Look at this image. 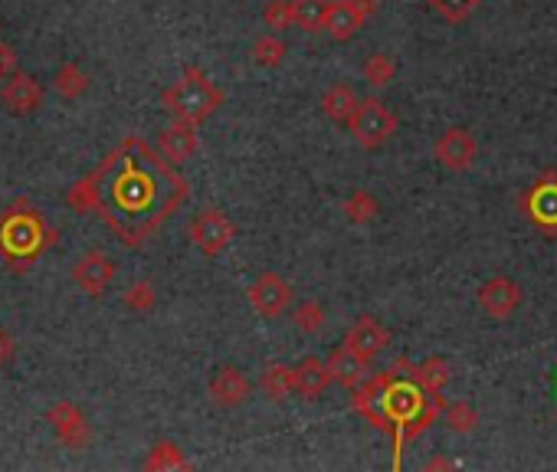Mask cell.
<instances>
[{
    "mask_svg": "<svg viewBox=\"0 0 557 472\" xmlns=\"http://www.w3.org/2000/svg\"><path fill=\"white\" fill-rule=\"evenodd\" d=\"M43 102V86L27 73H14L0 89V105L10 115H33Z\"/></svg>",
    "mask_w": 557,
    "mask_h": 472,
    "instance_id": "obj_12",
    "label": "cell"
},
{
    "mask_svg": "<svg viewBox=\"0 0 557 472\" xmlns=\"http://www.w3.org/2000/svg\"><path fill=\"white\" fill-rule=\"evenodd\" d=\"M207 391L213 397V404L233 410V407H240V404H246V400H250L253 384L246 381V374L240 368H230V364H227V368H220L217 374L210 377Z\"/></svg>",
    "mask_w": 557,
    "mask_h": 472,
    "instance_id": "obj_14",
    "label": "cell"
},
{
    "mask_svg": "<svg viewBox=\"0 0 557 472\" xmlns=\"http://www.w3.org/2000/svg\"><path fill=\"white\" fill-rule=\"evenodd\" d=\"M236 227L233 220L217 207H207L191 220V240L204 256H220L233 243Z\"/></svg>",
    "mask_w": 557,
    "mask_h": 472,
    "instance_id": "obj_5",
    "label": "cell"
},
{
    "mask_svg": "<svg viewBox=\"0 0 557 472\" xmlns=\"http://www.w3.org/2000/svg\"><path fill=\"white\" fill-rule=\"evenodd\" d=\"M105 223L125 243H141L187 197V184L141 138L122 141L92 174Z\"/></svg>",
    "mask_w": 557,
    "mask_h": 472,
    "instance_id": "obj_1",
    "label": "cell"
},
{
    "mask_svg": "<svg viewBox=\"0 0 557 472\" xmlns=\"http://www.w3.org/2000/svg\"><path fill=\"white\" fill-rule=\"evenodd\" d=\"M125 305L135 312H151L154 309V286L151 282H135L132 289L125 292Z\"/></svg>",
    "mask_w": 557,
    "mask_h": 472,
    "instance_id": "obj_32",
    "label": "cell"
},
{
    "mask_svg": "<svg viewBox=\"0 0 557 472\" xmlns=\"http://www.w3.org/2000/svg\"><path fill=\"white\" fill-rule=\"evenodd\" d=\"M345 345L358 351L361 358L374 361V358H381V354L390 348V332H387L384 322H377V318H371V315H361L358 322L348 328Z\"/></svg>",
    "mask_w": 557,
    "mask_h": 472,
    "instance_id": "obj_13",
    "label": "cell"
},
{
    "mask_svg": "<svg viewBox=\"0 0 557 472\" xmlns=\"http://www.w3.org/2000/svg\"><path fill=\"white\" fill-rule=\"evenodd\" d=\"M551 394H554V400H557V368L551 371Z\"/></svg>",
    "mask_w": 557,
    "mask_h": 472,
    "instance_id": "obj_36",
    "label": "cell"
},
{
    "mask_svg": "<svg viewBox=\"0 0 557 472\" xmlns=\"http://www.w3.org/2000/svg\"><path fill=\"white\" fill-rule=\"evenodd\" d=\"M354 4H358V10H361V14H364L367 20H371V17L377 14V0H354Z\"/></svg>",
    "mask_w": 557,
    "mask_h": 472,
    "instance_id": "obj_35",
    "label": "cell"
},
{
    "mask_svg": "<svg viewBox=\"0 0 557 472\" xmlns=\"http://www.w3.org/2000/svg\"><path fill=\"white\" fill-rule=\"evenodd\" d=\"M413 377H417V384L423 387V391L443 394V387L449 384V377H453V368H449L446 358H426V361L417 364Z\"/></svg>",
    "mask_w": 557,
    "mask_h": 472,
    "instance_id": "obj_21",
    "label": "cell"
},
{
    "mask_svg": "<svg viewBox=\"0 0 557 472\" xmlns=\"http://www.w3.org/2000/svg\"><path fill=\"white\" fill-rule=\"evenodd\" d=\"M377 197L371 191H364V187H358V191H351L345 197V217L351 223H371L377 217Z\"/></svg>",
    "mask_w": 557,
    "mask_h": 472,
    "instance_id": "obj_24",
    "label": "cell"
},
{
    "mask_svg": "<svg viewBox=\"0 0 557 472\" xmlns=\"http://www.w3.org/2000/svg\"><path fill=\"white\" fill-rule=\"evenodd\" d=\"M525 217L544 233H557V174H544L528 187L525 200H521Z\"/></svg>",
    "mask_w": 557,
    "mask_h": 472,
    "instance_id": "obj_7",
    "label": "cell"
},
{
    "mask_svg": "<svg viewBox=\"0 0 557 472\" xmlns=\"http://www.w3.org/2000/svg\"><path fill=\"white\" fill-rule=\"evenodd\" d=\"M433 155H436V161H440L446 171H453V174L469 171L472 164H476V158H479V141H476V135L469 132V128L453 125V128H446L440 138H436Z\"/></svg>",
    "mask_w": 557,
    "mask_h": 472,
    "instance_id": "obj_6",
    "label": "cell"
},
{
    "mask_svg": "<svg viewBox=\"0 0 557 472\" xmlns=\"http://www.w3.org/2000/svg\"><path fill=\"white\" fill-rule=\"evenodd\" d=\"M443 417L449 423V430H456V433H472L479 427V413L472 404H466V400H456V404H449L443 410Z\"/></svg>",
    "mask_w": 557,
    "mask_h": 472,
    "instance_id": "obj_28",
    "label": "cell"
},
{
    "mask_svg": "<svg viewBox=\"0 0 557 472\" xmlns=\"http://www.w3.org/2000/svg\"><path fill=\"white\" fill-rule=\"evenodd\" d=\"M46 420H50V427L56 430L59 443L69 446V450H82V446H89V436H92L89 420L76 404L59 400V404H53L50 413H46Z\"/></svg>",
    "mask_w": 557,
    "mask_h": 472,
    "instance_id": "obj_10",
    "label": "cell"
},
{
    "mask_svg": "<svg viewBox=\"0 0 557 472\" xmlns=\"http://www.w3.org/2000/svg\"><path fill=\"white\" fill-rule=\"evenodd\" d=\"M292 322H295L299 332L315 335V332H322V328H325V309L318 302H302L299 309L292 312Z\"/></svg>",
    "mask_w": 557,
    "mask_h": 472,
    "instance_id": "obj_30",
    "label": "cell"
},
{
    "mask_svg": "<svg viewBox=\"0 0 557 472\" xmlns=\"http://www.w3.org/2000/svg\"><path fill=\"white\" fill-rule=\"evenodd\" d=\"M328 368H331V377H335V381H338L341 387H348V391H354V387L364 384L367 374H371V371H367V368H371V361L361 358V354L354 351V348L341 345V348L331 351Z\"/></svg>",
    "mask_w": 557,
    "mask_h": 472,
    "instance_id": "obj_16",
    "label": "cell"
},
{
    "mask_svg": "<svg viewBox=\"0 0 557 472\" xmlns=\"http://www.w3.org/2000/svg\"><path fill=\"white\" fill-rule=\"evenodd\" d=\"M426 4H430L443 20L462 23V20H469L472 14H476V7L482 4V0H426Z\"/></svg>",
    "mask_w": 557,
    "mask_h": 472,
    "instance_id": "obj_29",
    "label": "cell"
},
{
    "mask_svg": "<svg viewBox=\"0 0 557 472\" xmlns=\"http://www.w3.org/2000/svg\"><path fill=\"white\" fill-rule=\"evenodd\" d=\"M397 125H400V118L384 99H364L358 105V112H354L348 128H351V135L358 138L361 148L377 151L397 135Z\"/></svg>",
    "mask_w": 557,
    "mask_h": 472,
    "instance_id": "obj_3",
    "label": "cell"
},
{
    "mask_svg": "<svg viewBox=\"0 0 557 472\" xmlns=\"http://www.w3.org/2000/svg\"><path fill=\"white\" fill-rule=\"evenodd\" d=\"M20 73V56L10 43H0V79H10Z\"/></svg>",
    "mask_w": 557,
    "mask_h": 472,
    "instance_id": "obj_33",
    "label": "cell"
},
{
    "mask_svg": "<svg viewBox=\"0 0 557 472\" xmlns=\"http://www.w3.org/2000/svg\"><path fill=\"white\" fill-rule=\"evenodd\" d=\"M86 89H89V76L82 73V66H79V63H66V66H59V73H56V92H59V96H66V99H79Z\"/></svg>",
    "mask_w": 557,
    "mask_h": 472,
    "instance_id": "obj_25",
    "label": "cell"
},
{
    "mask_svg": "<svg viewBox=\"0 0 557 472\" xmlns=\"http://www.w3.org/2000/svg\"><path fill=\"white\" fill-rule=\"evenodd\" d=\"M292 7H295V23H299L305 33L325 30L331 0H292Z\"/></svg>",
    "mask_w": 557,
    "mask_h": 472,
    "instance_id": "obj_22",
    "label": "cell"
},
{
    "mask_svg": "<svg viewBox=\"0 0 557 472\" xmlns=\"http://www.w3.org/2000/svg\"><path fill=\"white\" fill-rule=\"evenodd\" d=\"M46 227L30 214H10L0 223V250L7 256H37L46 240H43Z\"/></svg>",
    "mask_w": 557,
    "mask_h": 472,
    "instance_id": "obj_4",
    "label": "cell"
},
{
    "mask_svg": "<svg viewBox=\"0 0 557 472\" xmlns=\"http://www.w3.org/2000/svg\"><path fill=\"white\" fill-rule=\"evenodd\" d=\"M521 299H525V292H521L518 282L508 276H492L479 286V305L492 318H502V322L521 309Z\"/></svg>",
    "mask_w": 557,
    "mask_h": 472,
    "instance_id": "obj_9",
    "label": "cell"
},
{
    "mask_svg": "<svg viewBox=\"0 0 557 472\" xmlns=\"http://www.w3.org/2000/svg\"><path fill=\"white\" fill-rule=\"evenodd\" d=\"M191 463H187L184 450L171 440H161L151 446V453L145 459V469H187Z\"/></svg>",
    "mask_w": 557,
    "mask_h": 472,
    "instance_id": "obj_23",
    "label": "cell"
},
{
    "mask_svg": "<svg viewBox=\"0 0 557 472\" xmlns=\"http://www.w3.org/2000/svg\"><path fill=\"white\" fill-rule=\"evenodd\" d=\"M394 76H397V66H394V59H390L387 53L367 56V63H364V82H367V86L384 89V86L394 82Z\"/></svg>",
    "mask_w": 557,
    "mask_h": 472,
    "instance_id": "obj_26",
    "label": "cell"
},
{
    "mask_svg": "<svg viewBox=\"0 0 557 472\" xmlns=\"http://www.w3.org/2000/svg\"><path fill=\"white\" fill-rule=\"evenodd\" d=\"M250 305L256 315L279 318L292 305V286L279 273H263L250 286Z\"/></svg>",
    "mask_w": 557,
    "mask_h": 472,
    "instance_id": "obj_8",
    "label": "cell"
},
{
    "mask_svg": "<svg viewBox=\"0 0 557 472\" xmlns=\"http://www.w3.org/2000/svg\"><path fill=\"white\" fill-rule=\"evenodd\" d=\"M14 351H17L14 338H10L4 328H0V364H7L10 358H14Z\"/></svg>",
    "mask_w": 557,
    "mask_h": 472,
    "instance_id": "obj_34",
    "label": "cell"
},
{
    "mask_svg": "<svg viewBox=\"0 0 557 472\" xmlns=\"http://www.w3.org/2000/svg\"><path fill=\"white\" fill-rule=\"evenodd\" d=\"M358 96H354V89L345 86V82H335L325 96H322V112L331 118V122H338V125H351V118L354 112H358Z\"/></svg>",
    "mask_w": 557,
    "mask_h": 472,
    "instance_id": "obj_20",
    "label": "cell"
},
{
    "mask_svg": "<svg viewBox=\"0 0 557 472\" xmlns=\"http://www.w3.org/2000/svg\"><path fill=\"white\" fill-rule=\"evenodd\" d=\"M263 17L272 30H286L295 23V7H292V0H269L266 10H263Z\"/></svg>",
    "mask_w": 557,
    "mask_h": 472,
    "instance_id": "obj_31",
    "label": "cell"
},
{
    "mask_svg": "<svg viewBox=\"0 0 557 472\" xmlns=\"http://www.w3.org/2000/svg\"><path fill=\"white\" fill-rule=\"evenodd\" d=\"M286 43H282L276 33H263L256 43H253V59L259 66H266V69H276L282 66V59H286Z\"/></svg>",
    "mask_w": 557,
    "mask_h": 472,
    "instance_id": "obj_27",
    "label": "cell"
},
{
    "mask_svg": "<svg viewBox=\"0 0 557 472\" xmlns=\"http://www.w3.org/2000/svg\"><path fill=\"white\" fill-rule=\"evenodd\" d=\"M197 145H200L197 125L184 122V118H174V125L161 132V155L168 161H174V164H181V161L191 158L197 151Z\"/></svg>",
    "mask_w": 557,
    "mask_h": 472,
    "instance_id": "obj_17",
    "label": "cell"
},
{
    "mask_svg": "<svg viewBox=\"0 0 557 472\" xmlns=\"http://www.w3.org/2000/svg\"><path fill=\"white\" fill-rule=\"evenodd\" d=\"M367 23V17L358 10L354 0H331L328 7V20H325V33L335 43H348L358 37V30Z\"/></svg>",
    "mask_w": 557,
    "mask_h": 472,
    "instance_id": "obj_15",
    "label": "cell"
},
{
    "mask_svg": "<svg viewBox=\"0 0 557 472\" xmlns=\"http://www.w3.org/2000/svg\"><path fill=\"white\" fill-rule=\"evenodd\" d=\"M73 282L86 295H102L115 282V259L105 256L102 250H89L76 259Z\"/></svg>",
    "mask_w": 557,
    "mask_h": 472,
    "instance_id": "obj_11",
    "label": "cell"
},
{
    "mask_svg": "<svg viewBox=\"0 0 557 472\" xmlns=\"http://www.w3.org/2000/svg\"><path fill=\"white\" fill-rule=\"evenodd\" d=\"M220 105H223V92L213 86L204 69H197V66L184 69V76L164 92V109L174 118H184V122H194V125L210 118Z\"/></svg>",
    "mask_w": 557,
    "mask_h": 472,
    "instance_id": "obj_2",
    "label": "cell"
},
{
    "mask_svg": "<svg viewBox=\"0 0 557 472\" xmlns=\"http://www.w3.org/2000/svg\"><path fill=\"white\" fill-rule=\"evenodd\" d=\"M335 381L331 377V368H328V361L322 358H302L299 364H295V391H299L302 397L308 400H318L325 391H328V384Z\"/></svg>",
    "mask_w": 557,
    "mask_h": 472,
    "instance_id": "obj_18",
    "label": "cell"
},
{
    "mask_svg": "<svg viewBox=\"0 0 557 472\" xmlns=\"http://www.w3.org/2000/svg\"><path fill=\"white\" fill-rule=\"evenodd\" d=\"M259 391H263L272 404H282L292 391H295V368L289 364H266L263 371H259Z\"/></svg>",
    "mask_w": 557,
    "mask_h": 472,
    "instance_id": "obj_19",
    "label": "cell"
}]
</instances>
